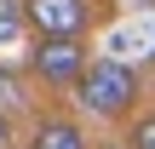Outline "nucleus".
<instances>
[{
    "instance_id": "1",
    "label": "nucleus",
    "mask_w": 155,
    "mask_h": 149,
    "mask_svg": "<svg viewBox=\"0 0 155 149\" xmlns=\"http://www.w3.org/2000/svg\"><path fill=\"white\" fill-rule=\"evenodd\" d=\"M69 92L92 121H121V115L138 109V69L121 63V57H92Z\"/></svg>"
},
{
    "instance_id": "2",
    "label": "nucleus",
    "mask_w": 155,
    "mask_h": 149,
    "mask_svg": "<svg viewBox=\"0 0 155 149\" xmlns=\"http://www.w3.org/2000/svg\"><path fill=\"white\" fill-rule=\"evenodd\" d=\"M86 63L92 57H86L81 34H35V46H29V75L40 86H52V92H69Z\"/></svg>"
},
{
    "instance_id": "3",
    "label": "nucleus",
    "mask_w": 155,
    "mask_h": 149,
    "mask_svg": "<svg viewBox=\"0 0 155 149\" xmlns=\"http://www.w3.org/2000/svg\"><path fill=\"white\" fill-rule=\"evenodd\" d=\"M23 11H29L35 34H86V23H92L86 0H23Z\"/></svg>"
},
{
    "instance_id": "4",
    "label": "nucleus",
    "mask_w": 155,
    "mask_h": 149,
    "mask_svg": "<svg viewBox=\"0 0 155 149\" xmlns=\"http://www.w3.org/2000/svg\"><path fill=\"white\" fill-rule=\"evenodd\" d=\"M29 149H92V144H86L81 121H69V115H40L35 132H29Z\"/></svg>"
},
{
    "instance_id": "5",
    "label": "nucleus",
    "mask_w": 155,
    "mask_h": 149,
    "mask_svg": "<svg viewBox=\"0 0 155 149\" xmlns=\"http://www.w3.org/2000/svg\"><path fill=\"white\" fill-rule=\"evenodd\" d=\"M0 109H6V115L29 109V80H23L17 69H6V63H0Z\"/></svg>"
},
{
    "instance_id": "6",
    "label": "nucleus",
    "mask_w": 155,
    "mask_h": 149,
    "mask_svg": "<svg viewBox=\"0 0 155 149\" xmlns=\"http://www.w3.org/2000/svg\"><path fill=\"white\" fill-rule=\"evenodd\" d=\"M23 29H29V11H23V0H0V46L23 40Z\"/></svg>"
},
{
    "instance_id": "7",
    "label": "nucleus",
    "mask_w": 155,
    "mask_h": 149,
    "mask_svg": "<svg viewBox=\"0 0 155 149\" xmlns=\"http://www.w3.org/2000/svg\"><path fill=\"white\" fill-rule=\"evenodd\" d=\"M127 149H155V115H138L132 132H127Z\"/></svg>"
},
{
    "instance_id": "8",
    "label": "nucleus",
    "mask_w": 155,
    "mask_h": 149,
    "mask_svg": "<svg viewBox=\"0 0 155 149\" xmlns=\"http://www.w3.org/2000/svg\"><path fill=\"white\" fill-rule=\"evenodd\" d=\"M0 149H12V115L0 109Z\"/></svg>"
}]
</instances>
